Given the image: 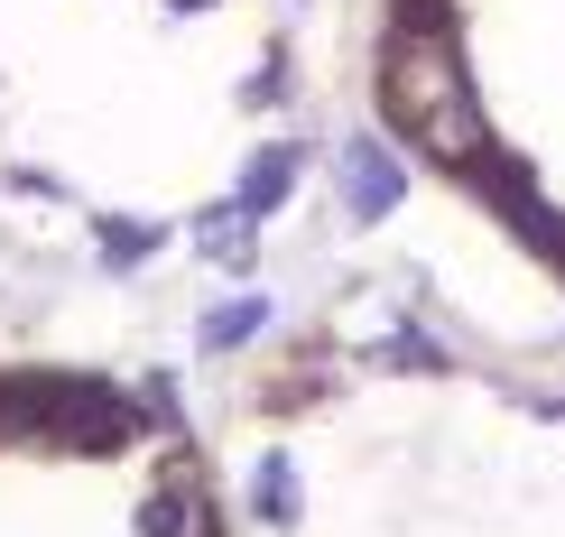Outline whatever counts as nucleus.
<instances>
[{"mask_svg":"<svg viewBox=\"0 0 565 537\" xmlns=\"http://www.w3.org/2000/svg\"><path fill=\"white\" fill-rule=\"evenodd\" d=\"M0 537H242L223 463L121 362H0Z\"/></svg>","mask_w":565,"mask_h":537,"instance_id":"obj_2","label":"nucleus"},{"mask_svg":"<svg viewBox=\"0 0 565 537\" xmlns=\"http://www.w3.org/2000/svg\"><path fill=\"white\" fill-rule=\"evenodd\" d=\"M371 121L565 288V0H371Z\"/></svg>","mask_w":565,"mask_h":537,"instance_id":"obj_1","label":"nucleus"}]
</instances>
